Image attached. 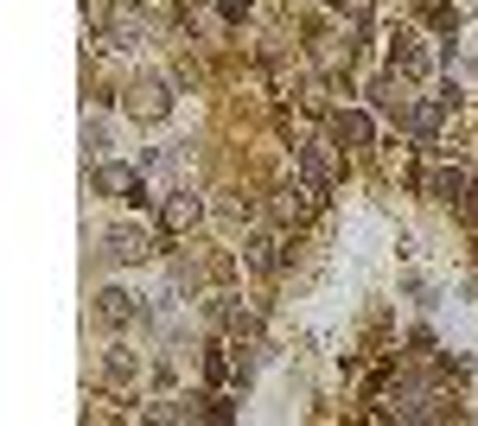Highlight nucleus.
<instances>
[{"label": "nucleus", "instance_id": "1", "mask_svg": "<svg viewBox=\"0 0 478 426\" xmlns=\"http://www.w3.org/2000/svg\"><path fill=\"white\" fill-rule=\"evenodd\" d=\"M96 191H109V198H134V191H141V172H134V166H102V172H96Z\"/></svg>", "mask_w": 478, "mask_h": 426}, {"label": "nucleus", "instance_id": "2", "mask_svg": "<svg viewBox=\"0 0 478 426\" xmlns=\"http://www.w3.org/2000/svg\"><path fill=\"white\" fill-rule=\"evenodd\" d=\"M160 223H166V229H191V223H198V198H191V191H179V198H166V210H160Z\"/></svg>", "mask_w": 478, "mask_h": 426}, {"label": "nucleus", "instance_id": "3", "mask_svg": "<svg viewBox=\"0 0 478 426\" xmlns=\"http://www.w3.org/2000/svg\"><path fill=\"white\" fill-rule=\"evenodd\" d=\"M128 109L153 121V115H166V90H160V83H147V90H134V96H128Z\"/></svg>", "mask_w": 478, "mask_h": 426}, {"label": "nucleus", "instance_id": "4", "mask_svg": "<svg viewBox=\"0 0 478 426\" xmlns=\"http://www.w3.org/2000/svg\"><path fill=\"white\" fill-rule=\"evenodd\" d=\"M109 242H115V255H122V261H141V255H147V236H134V229H115Z\"/></svg>", "mask_w": 478, "mask_h": 426}, {"label": "nucleus", "instance_id": "5", "mask_svg": "<svg viewBox=\"0 0 478 426\" xmlns=\"http://www.w3.org/2000/svg\"><path fill=\"white\" fill-rule=\"evenodd\" d=\"M338 134L364 147V140H370V115H357V109H351V115H338Z\"/></svg>", "mask_w": 478, "mask_h": 426}, {"label": "nucleus", "instance_id": "6", "mask_svg": "<svg viewBox=\"0 0 478 426\" xmlns=\"http://www.w3.org/2000/svg\"><path fill=\"white\" fill-rule=\"evenodd\" d=\"M459 210H465L472 223H478V191H465V198H459Z\"/></svg>", "mask_w": 478, "mask_h": 426}, {"label": "nucleus", "instance_id": "7", "mask_svg": "<svg viewBox=\"0 0 478 426\" xmlns=\"http://www.w3.org/2000/svg\"><path fill=\"white\" fill-rule=\"evenodd\" d=\"M243 7H249V0H223V14H243Z\"/></svg>", "mask_w": 478, "mask_h": 426}]
</instances>
